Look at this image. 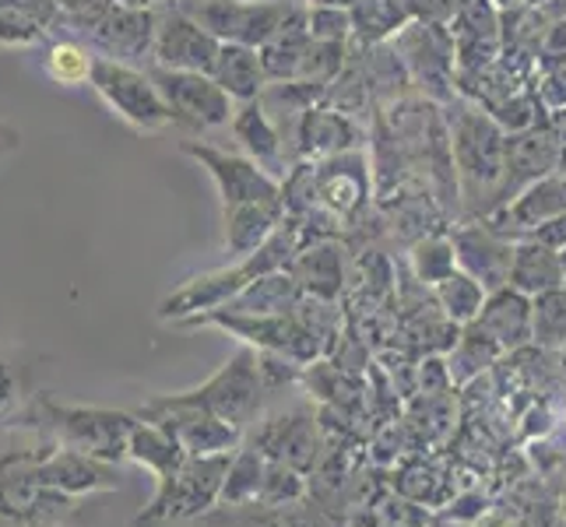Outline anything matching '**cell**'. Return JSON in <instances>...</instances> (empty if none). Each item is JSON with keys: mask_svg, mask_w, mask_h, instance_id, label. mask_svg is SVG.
<instances>
[{"mask_svg": "<svg viewBox=\"0 0 566 527\" xmlns=\"http://www.w3.org/2000/svg\"><path fill=\"white\" fill-rule=\"evenodd\" d=\"M92 85L134 127L155 130V127H163V124L172 120V113L163 103L159 88H151L148 77H142L138 71H130L124 64H116V61H95L92 64Z\"/></svg>", "mask_w": 566, "mask_h": 527, "instance_id": "6da1fadb", "label": "cell"}, {"mask_svg": "<svg viewBox=\"0 0 566 527\" xmlns=\"http://www.w3.org/2000/svg\"><path fill=\"white\" fill-rule=\"evenodd\" d=\"M232 464V454H208L184 461L177 475L163 478V493L151 506V517H180V514H198L208 503L222 496V482Z\"/></svg>", "mask_w": 566, "mask_h": 527, "instance_id": "7a4b0ae2", "label": "cell"}, {"mask_svg": "<svg viewBox=\"0 0 566 527\" xmlns=\"http://www.w3.org/2000/svg\"><path fill=\"white\" fill-rule=\"evenodd\" d=\"M180 401L198 404L205 412L219 415L222 422L243 429L250 415L258 412V401H261V369L250 362V356H237L232 366H226L205 390L184 394Z\"/></svg>", "mask_w": 566, "mask_h": 527, "instance_id": "3957f363", "label": "cell"}, {"mask_svg": "<svg viewBox=\"0 0 566 527\" xmlns=\"http://www.w3.org/2000/svg\"><path fill=\"white\" fill-rule=\"evenodd\" d=\"M155 85H159L163 103L169 106V113L177 116V120L198 124V127L226 120L222 92L214 85H208L205 77H198V74H155Z\"/></svg>", "mask_w": 566, "mask_h": 527, "instance_id": "277c9868", "label": "cell"}, {"mask_svg": "<svg viewBox=\"0 0 566 527\" xmlns=\"http://www.w3.org/2000/svg\"><path fill=\"white\" fill-rule=\"evenodd\" d=\"M159 56L166 64H177V67H208L214 46L198 25L187 22V18H169L159 39Z\"/></svg>", "mask_w": 566, "mask_h": 527, "instance_id": "5b68a950", "label": "cell"}, {"mask_svg": "<svg viewBox=\"0 0 566 527\" xmlns=\"http://www.w3.org/2000/svg\"><path fill=\"white\" fill-rule=\"evenodd\" d=\"M264 454L271 461H282L289 467H296V472H306L310 464L317 457V443H314V433H310V422L303 419H282L279 425H271V433L264 440Z\"/></svg>", "mask_w": 566, "mask_h": 527, "instance_id": "8992f818", "label": "cell"}, {"mask_svg": "<svg viewBox=\"0 0 566 527\" xmlns=\"http://www.w3.org/2000/svg\"><path fill=\"white\" fill-rule=\"evenodd\" d=\"M264 472H268V461H264L261 451H240L237 457H232V464H229L219 499H226V503L258 499L261 485H264Z\"/></svg>", "mask_w": 566, "mask_h": 527, "instance_id": "52a82bcc", "label": "cell"}, {"mask_svg": "<svg viewBox=\"0 0 566 527\" xmlns=\"http://www.w3.org/2000/svg\"><path fill=\"white\" fill-rule=\"evenodd\" d=\"M485 327L493 330V338H500L503 345H517L524 335H528V303L517 296H500L493 299L490 314L482 317Z\"/></svg>", "mask_w": 566, "mask_h": 527, "instance_id": "ba28073f", "label": "cell"}, {"mask_svg": "<svg viewBox=\"0 0 566 527\" xmlns=\"http://www.w3.org/2000/svg\"><path fill=\"white\" fill-rule=\"evenodd\" d=\"M99 35L116 50H138L142 43H148V18L130 11H113L99 22Z\"/></svg>", "mask_w": 566, "mask_h": 527, "instance_id": "9c48e42d", "label": "cell"}, {"mask_svg": "<svg viewBox=\"0 0 566 527\" xmlns=\"http://www.w3.org/2000/svg\"><path fill=\"white\" fill-rule=\"evenodd\" d=\"M92 64H95L92 56L71 43H56L46 56V71L61 85H82L85 77H92Z\"/></svg>", "mask_w": 566, "mask_h": 527, "instance_id": "30bf717a", "label": "cell"}, {"mask_svg": "<svg viewBox=\"0 0 566 527\" xmlns=\"http://www.w3.org/2000/svg\"><path fill=\"white\" fill-rule=\"evenodd\" d=\"M303 496V478L296 467H289L282 461H268L264 485H261V499L268 503H292Z\"/></svg>", "mask_w": 566, "mask_h": 527, "instance_id": "8fae6325", "label": "cell"}, {"mask_svg": "<svg viewBox=\"0 0 566 527\" xmlns=\"http://www.w3.org/2000/svg\"><path fill=\"white\" fill-rule=\"evenodd\" d=\"M443 303L451 306V314H454V317L468 320V317H472L475 309H479L482 292H479L475 282H468V278L454 275V278H447V282H443Z\"/></svg>", "mask_w": 566, "mask_h": 527, "instance_id": "7c38bea8", "label": "cell"}, {"mask_svg": "<svg viewBox=\"0 0 566 527\" xmlns=\"http://www.w3.org/2000/svg\"><path fill=\"white\" fill-rule=\"evenodd\" d=\"M566 299L563 296H549L542 303V309L535 314V335L542 341H563L566 338Z\"/></svg>", "mask_w": 566, "mask_h": 527, "instance_id": "4fadbf2b", "label": "cell"}, {"mask_svg": "<svg viewBox=\"0 0 566 527\" xmlns=\"http://www.w3.org/2000/svg\"><path fill=\"white\" fill-rule=\"evenodd\" d=\"M0 39H4V43H32V39H39V25L25 11L4 8L0 11Z\"/></svg>", "mask_w": 566, "mask_h": 527, "instance_id": "5bb4252c", "label": "cell"}, {"mask_svg": "<svg viewBox=\"0 0 566 527\" xmlns=\"http://www.w3.org/2000/svg\"><path fill=\"white\" fill-rule=\"evenodd\" d=\"M475 527H514V524H511V514L500 510V506H493V510H482Z\"/></svg>", "mask_w": 566, "mask_h": 527, "instance_id": "9a60e30c", "label": "cell"}, {"mask_svg": "<svg viewBox=\"0 0 566 527\" xmlns=\"http://www.w3.org/2000/svg\"><path fill=\"white\" fill-rule=\"evenodd\" d=\"M14 141H18V134H14L11 127L0 124V145H14Z\"/></svg>", "mask_w": 566, "mask_h": 527, "instance_id": "2e32d148", "label": "cell"}, {"mask_svg": "<svg viewBox=\"0 0 566 527\" xmlns=\"http://www.w3.org/2000/svg\"><path fill=\"white\" fill-rule=\"evenodd\" d=\"M559 514H563V524H566V482H563V493H559Z\"/></svg>", "mask_w": 566, "mask_h": 527, "instance_id": "e0dca14e", "label": "cell"}]
</instances>
